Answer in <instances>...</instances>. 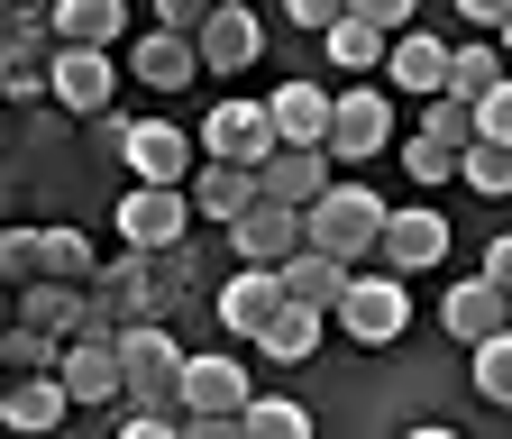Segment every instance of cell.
Returning <instances> with one entry per match:
<instances>
[{"instance_id": "6da1fadb", "label": "cell", "mask_w": 512, "mask_h": 439, "mask_svg": "<svg viewBox=\"0 0 512 439\" xmlns=\"http://www.w3.org/2000/svg\"><path fill=\"white\" fill-rule=\"evenodd\" d=\"M302 229H311L320 257H339V266H357V275H366V257H384V229H394V211H384L366 183H339L320 211H302Z\"/></svg>"}, {"instance_id": "7a4b0ae2", "label": "cell", "mask_w": 512, "mask_h": 439, "mask_svg": "<svg viewBox=\"0 0 512 439\" xmlns=\"http://www.w3.org/2000/svg\"><path fill=\"white\" fill-rule=\"evenodd\" d=\"M284 156V138H275V110L266 101H220L211 119H202V165H247V174H266Z\"/></svg>"}, {"instance_id": "3957f363", "label": "cell", "mask_w": 512, "mask_h": 439, "mask_svg": "<svg viewBox=\"0 0 512 439\" xmlns=\"http://www.w3.org/2000/svg\"><path fill=\"white\" fill-rule=\"evenodd\" d=\"M339 330H348L357 348H394V339L412 330V284H403V275H384V266L357 275L348 302H339Z\"/></svg>"}, {"instance_id": "277c9868", "label": "cell", "mask_w": 512, "mask_h": 439, "mask_svg": "<svg viewBox=\"0 0 512 439\" xmlns=\"http://www.w3.org/2000/svg\"><path fill=\"white\" fill-rule=\"evenodd\" d=\"M183 229H192V193H156V183H138V193L119 202L128 257H183Z\"/></svg>"}, {"instance_id": "5b68a950", "label": "cell", "mask_w": 512, "mask_h": 439, "mask_svg": "<svg viewBox=\"0 0 512 439\" xmlns=\"http://www.w3.org/2000/svg\"><path fill=\"white\" fill-rule=\"evenodd\" d=\"M192 156H202V138H183L174 119H138V138H128V174L156 193H192V174H202Z\"/></svg>"}, {"instance_id": "8992f818", "label": "cell", "mask_w": 512, "mask_h": 439, "mask_svg": "<svg viewBox=\"0 0 512 439\" xmlns=\"http://www.w3.org/2000/svg\"><path fill=\"white\" fill-rule=\"evenodd\" d=\"M229 247H238V266H266V275H284L302 247H311V229H302V211H284V202H256L238 229H229Z\"/></svg>"}, {"instance_id": "52a82bcc", "label": "cell", "mask_w": 512, "mask_h": 439, "mask_svg": "<svg viewBox=\"0 0 512 439\" xmlns=\"http://www.w3.org/2000/svg\"><path fill=\"white\" fill-rule=\"evenodd\" d=\"M384 147H394V101H384L375 83L339 92V119H330V156H339V165H366V156H384Z\"/></svg>"}, {"instance_id": "ba28073f", "label": "cell", "mask_w": 512, "mask_h": 439, "mask_svg": "<svg viewBox=\"0 0 512 439\" xmlns=\"http://www.w3.org/2000/svg\"><path fill=\"white\" fill-rule=\"evenodd\" d=\"M247 403H256V385H247L238 357H192L183 366V421H238Z\"/></svg>"}, {"instance_id": "9c48e42d", "label": "cell", "mask_w": 512, "mask_h": 439, "mask_svg": "<svg viewBox=\"0 0 512 439\" xmlns=\"http://www.w3.org/2000/svg\"><path fill=\"white\" fill-rule=\"evenodd\" d=\"M46 65H55V101H64V110H83V119H110V92H119V65H110L101 46H55Z\"/></svg>"}, {"instance_id": "30bf717a", "label": "cell", "mask_w": 512, "mask_h": 439, "mask_svg": "<svg viewBox=\"0 0 512 439\" xmlns=\"http://www.w3.org/2000/svg\"><path fill=\"white\" fill-rule=\"evenodd\" d=\"M275 311H284V275H266V266H238V275L220 284V330H229V339H266Z\"/></svg>"}, {"instance_id": "8fae6325", "label": "cell", "mask_w": 512, "mask_h": 439, "mask_svg": "<svg viewBox=\"0 0 512 439\" xmlns=\"http://www.w3.org/2000/svg\"><path fill=\"white\" fill-rule=\"evenodd\" d=\"M439 321H448V339H467V348H494V339L512 330V293H494L485 275H467V284H448Z\"/></svg>"}, {"instance_id": "7c38bea8", "label": "cell", "mask_w": 512, "mask_h": 439, "mask_svg": "<svg viewBox=\"0 0 512 439\" xmlns=\"http://www.w3.org/2000/svg\"><path fill=\"white\" fill-rule=\"evenodd\" d=\"M266 110H275V138H284V147H320V156H330L339 92H320V83H284V92H266Z\"/></svg>"}, {"instance_id": "4fadbf2b", "label": "cell", "mask_w": 512, "mask_h": 439, "mask_svg": "<svg viewBox=\"0 0 512 439\" xmlns=\"http://www.w3.org/2000/svg\"><path fill=\"white\" fill-rule=\"evenodd\" d=\"M448 257V220L439 211H394V229H384V275H430Z\"/></svg>"}, {"instance_id": "5bb4252c", "label": "cell", "mask_w": 512, "mask_h": 439, "mask_svg": "<svg viewBox=\"0 0 512 439\" xmlns=\"http://www.w3.org/2000/svg\"><path fill=\"white\" fill-rule=\"evenodd\" d=\"M339 183H330V156L320 147H284L275 165H266V202H284V211H320Z\"/></svg>"}, {"instance_id": "9a60e30c", "label": "cell", "mask_w": 512, "mask_h": 439, "mask_svg": "<svg viewBox=\"0 0 512 439\" xmlns=\"http://www.w3.org/2000/svg\"><path fill=\"white\" fill-rule=\"evenodd\" d=\"M348 284H357V266H339V257H320V247H302V257L284 266V302L320 311V321H339V302H348Z\"/></svg>"}, {"instance_id": "2e32d148", "label": "cell", "mask_w": 512, "mask_h": 439, "mask_svg": "<svg viewBox=\"0 0 512 439\" xmlns=\"http://www.w3.org/2000/svg\"><path fill=\"white\" fill-rule=\"evenodd\" d=\"M256 202H266V174H247V165H202L192 174V211H211L220 229H238Z\"/></svg>"}, {"instance_id": "e0dca14e", "label": "cell", "mask_w": 512, "mask_h": 439, "mask_svg": "<svg viewBox=\"0 0 512 439\" xmlns=\"http://www.w3.org/2000/svg\"><path fill=\"white\" fill-rule=\"evenodd\" d=\"M448 65H458V46H439V37H403L394 55H384V83H403L421 101H448Z\"/></svg>"}, {"instance_id": "ac0fdd59", "label": "cell", "mask_w": 512, "mask_h": 439, "mask_svg": "<svg viewBox=\"0 0 512 439\" xmlns=\"http://www.w3.org/2000/svg\"><path fill=\"white\" fill-rule=\"evenodd\" d=\"M74 403H110V394H128V366H119V348H101V339H74L64 348V375H55Z\"/></svg>"}, {"instance_id": "d6986e66", "label": "cell", "mask_w": 512, "mask_h": 439, "mask_svg": "<svg viewBox=\"0 0 512 439\" xmlns=\"http://www.w3.org/2000/svg\"><path fill=\"white\" fill-rule=\"evenodd\" d=\"M256 46H266L256 10H211V28H202V74H247Z\"/></svg>"}, {"instance_id": "ffe728a7", "label": "cell", "mask_w": 512, "mask_h": 439, "mask_svg": "<svg viewBox=\"0 0 512 439\" xmlns=\"http://www.w3.org/2000/svg\"><path fill=\"white\" fill-rule=\"evenodd\" d=\"M128 74H138V83H156V92H183L192 74H202V46H183V37L147 28L138 46H128Z\"/></svg>"}, {"instance_id": "44dd1931", "label": "cell", "mask_w": 512, "mask_h": 439, "mask_svg": "<svg viewBox=\"0 0 512 439\" xmlns=\"http://www.w3.org/2000/svg\"><path fill=\"white\" fill-rule=\"evenodd\" d=\"M119 366H128V385H183L192 348H183L174 330H128V339H119Z\"/></svg>"}, {"instance_id": "7402d4cb", "label": "cell", "mask_w": 512, "mask_h": 439, "mask_svg": "<svg viewBox=\"0 0 512 439\" xmlns=\"http://www.w3.org/2000/svg\"><path fill=\"white\" fill-rule=\"evenodd\" d=\"M64 412H74V394H64L55 375H19V385H10V403H0V421H10L19 439H46Z\"/></svg>"}, {"instance_id": "603a6c76", "label": "cell", "mask_w": 512, "mask_h": 439, "mask_svg": "<svg viewBox=\"0 0 512 439\" xmlns=\"http://www.w3.org/2000/svg\"><path fill=\"white\" fill-rule=\"evenodd\" d=\"M19 321L74 348V339H83V284H28V293H19Z\"/></svg>"}, {"instance_id": "cb8c5ba5", "label": "cell", "mask_w": 512, "mask_h": 439, "mask_svg": "<svg viewBox=\"0 0 512 439\" xmlns=\"http://www.w3.org/2000/svg\"><path fill=\"white\" fill-rule=\"evenodd\" d=\"M128 37V10H119V0H64V10H55V46H119Z\"/></svg>"}, {"instance_id": "d4e9b609", "label": "cell", "mask_w": 512, "mask_h": 439, "mask_svg": "<svg viewBox=\"0 0 512 439\" xmlns=\"http://www.w3.org/2000/svg\"><path fill=\"white\" fill-rule=\"evenodd\" d=\"M320 330H330V321H320V311L284 302V311H275V330L256 339V357H275V366H311V357H320Z\"/></svg>"}, {"instance_id": "484cf974", "label": "cell", "mask_w": 512, "mask_h": 439, "mask_svg": "<svg viewBox=\"0 0 512 439\" xmlns=\"http://www.w3.org/2000/svg\"><path fill=\"white\" fill-rule=\"evenodd\" d=\"M330 55H339L348 74H384V55H394V46H384V37H375V28H366V19L348 10V19L330 28Z\"/></svg>"}, {"instance_id": "4316f807", "label": "cell", "mask_w": 512, "mask_h": 439, "mask_svg": "<svg viewBox=\"0 0 512 439\" xmlns=\"http://www.w3.org/2000/svg\"><path fill=\"white\" fill-rule=\"evenodd\" d=\"M247 439H311V412L293 394H266V403H247Z\"/></svg>"}, {"instance_id": "83f0119b", "label": "cell", "mask_w": 512, "mask_h": 439, "mask_svg": "<svg viewBox=\"0 0 512 439\" xmlns=\"http://www.w3.org/2000/svg\"><path fill=\"white\" fill-rule=\"evenodd\" d=\"M458 183H476L485 202H503V193H512V147H485V138H476L467 165H458Z\"/></svg>"}, {"instance_id": "f1b7e54d", "label": "cell", "mask_w": 512, "mask_h": 439, "mask_svg": "<svg viewBox=\"0 0 512 439\" xmlns=\"http://www.w3.org/2000/svg\"><path fill=\"white\" fill-rule=\"evenodd\" d=\"M421 138H439L448 156H467V147H476V110H467V101H430V110H421Z\"/></svg>"}, {"instance_id": "f546056e", "label": "cell", "mask_w": 512, "mask_h": 439, "mask_svg": "<svg viewBox=\"0 0 512 439\" xmlns=\"http://www.w3.org/2000/svg\"><path fill=\"white\" fill-rule=\"evenodd\" d=\"M458 165H467V156H448V147H439V138H421V129L403 138V174L421 183V193H430V183H448V174H458Z\"/></svg>"}, {"instance_id": "4dcf8cb0", "label": "cell", "mask_w": 512, "mask_h": 439, "mask_svg": "<svg viewBox=\"0 0 512 439\" xmlns=\"http://www.w3.org/2000/svg\"><path fill=\"white\" fill-rule=\"evenodd\" d=\"M476 394H485V403H503V412H512V330H503V339H494V348H476Z\"/></svg>"}, {"instance_id": "1f68e13d", "label": "cell", "mask_w": 512, "mask_h": 439, "mask_svg": "<svg viewBox=\"0 0 512 439\" xmlns=\"http://www.w3.org/2000/svg\"><path fill=\"white\" fill-rule=\"evenodd\" d=\"M0 37H10V55H37L55 46V10H0Z\"/></svg>"}, {"instance_id": "d6a6232c", "label": "cell", "mask_w": 512, "mask_h": 439, "mask_svg": "<svg viewBox=\"0 0 512 439\" xmlns=\"http://www.w3.org/2000/svg\"><path fill=\"white\" fill-rule=\"evenodd\" d=\"M55 92V65H37V55H0V92H10V101H28V92Z\"/></svg>"}, {"instance_id": "836d02e7", "label": "cell", "mask_w": 512, "mask_h": 439, "mask_svg": "<svg viewBox=\"0 0 512 439\" xmlns=\"http://www.w3.org/2000/svg\"><path fill=\"white\" fill-rule=\"evenodd\" d=\"M37 247H46V238H28V229H10V238H0V275H10L19 293L37 284Z\"/></svg>"}, {"instance_id": "e575fe53", "label": "cell", "mask_w": 512, "mask_h": 439, "mask_svg": "<svg viewBox=\"0 0 512 439\" xmlns=\"http://www.w3.org/2000/svg\"><path fill=\"white\" fill-rule=\"evenodd\" d=\"M476 138H485V147H512V83H503V92L476 110Z\"/></svg>"}, {"instance_id": "d590c367", "label": "cell", "mask_w": 512, "mask_h": 439, "mask_svg": "<svg viewBox=\"0 0 512 439\" xmlns=\"http://www.w3.org/2000/svg\"><path fill=\"white\" fill-rule=\"evenodd\" d=\"M284 19H293V28H311V37H330V28H339L348 10H330V0H293V10H284Z\"/></svg>"}, {"instance_id": "8d00e7d4", "label": "cell", "mask_w": 512, "mask_h": 439, "mask_svg": "<svg viewBox=\"0 0 512 439\" xmlns=\"http://www.w3.org/2000/svg\"><path fill=\"white\" fill-rule=\"evenodd\" d=\"M476 275H485L494 293H512V238H494V247H485V266H476Z\"/></svg>"}, {"instance_id": "74e56055", "label": "cell", "mask_w": 512, "mask_h": 439, "mask_svg": "<svg viewBox=\"0 0 512 439\" xmlns=\"http://www.w3.org/2000/svg\"><path fill=\"white\" fill-rule=\"evenodd\" d=\"M183 439H247V412L238 421H183Z\"/></svg>"}, {"instance_id": "f35d334b", "label": "cell", "mask_w": 512, "mask_h": 439, "mask_svg": "<svg viewBox=\"0 0 512 439\" xmlns=\"http://www.w3.org/2000/svg\"><path fill=\"white\" fill-rule=\"evenodd\" d=\"M110 439H183V421H119Z\"/></svg>"}, {"instance_id": "ab89813d", "label": "cell", "mask_w": 512, "mask_h": 439, "mask_svg": "<svg viewBox=\"0 0 512 439\" xmlns=\"http://www.w3.org/2000/svg\"><path fill=\"white\" fill-rule=\"evenodd\" d=\"M403 439H467V430H403Z\"/></svg>"}, {"instance_id": "60d3db41", "label": "cell", "mask_w": 512, "mask_h": 439, "mask_svg": "<svg viewBox=\"0 0 512 439\" xmlns=\"http://www.w3.org/2000/svg\"><path fill=\"white\" fill-rule=\"evenodd\" d=\"M503 55H512V19H503Z\"/></svg>"}]
</instances>
